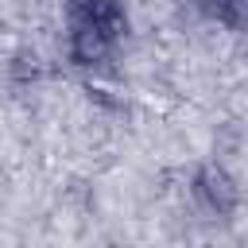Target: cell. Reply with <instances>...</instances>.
<instances>
[{"mask_svg": "<svg viewBox=\"0 0 248 248\" xmlns=\"http://www.w3.org/2000/svg\"><path fill=\"white\" fill-rule=\"evenodd\" d=\"M190 194H194V202H198L205 213H213V217H232L236 205H240V190H236V182H232L221 167H202V170L194 174V182H190Z\"/></svg>", "mask_w": 248, "mask_h": 248, "instance_id": "cell-1", "label": "cell"}, {"mask_svg": "<svg viewBox=\"0 0 248 248\" xmlns=\"http://www.w3.org/2000/svg\"><path fill=\"white\" fill-rule=\"evenodd\" d=\"M66 12H70V23L93 27L112 43H120L124 31H128V12H124L120 0H70Z\"/></svg>", "mask_w": 248, "mask_h": 248, "instance_id": "cell-2", "label": "cell"}]
</instances>
